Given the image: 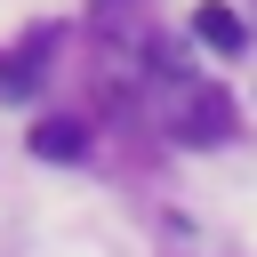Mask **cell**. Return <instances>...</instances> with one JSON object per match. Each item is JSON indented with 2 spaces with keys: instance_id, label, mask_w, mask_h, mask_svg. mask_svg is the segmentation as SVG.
<instances>
[{
  "instance_id": "6da1fadb",
  "label": "cell",
  "mask_w": 257,
  "mask_h": 257,
  "mask_svg": "<svg viewBox=\"0 0 257 257\" xmlns=\"http://www.w3.org/2000/svg\"><path fill=\"white\" fill-rule=\"evenodd\" d=\"M153 104H161V128H169L177 145H217V137L233 128V96H225L217 80H193V72H161Z\"/></svg>"
},
{
  "instance_id": "3957f363",
  "label": "cell",
  "mask_w": 257,
  "mask_h": 257,
  "mask_svg": "<svg viewBox=\"0 0 257 257\" xmlns=\"http://www.w3.org/2000/svg\"><path fill=\"white\" fill-rule=\"evenodd\" d=\"M32 153H40V161H80L88 137H80V120H40V128H32Z\"/></svg>"
},
{
  "instance_id": "7a4b0ae2",
  "label": "cell",
  "mask_w": 257,
  "mask_h": 257,
  "mask_svg": "<svg viewBox=\"0 0 257 257\" xmlns=\"http://www.w3.org/2000/svg\"><path fill=\"white\" fill-rule=\"evenodd\" d=\"M193 32H201L209 48H225V56H233V48L249 40V24H241L233 8H217V0H209V8H193Z\"/></svg>"
}]
</instances>
